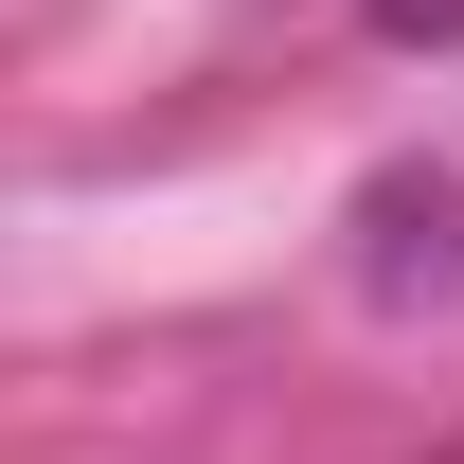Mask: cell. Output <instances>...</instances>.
Returning a JSON list of instances; mask_svg holds the SVG:
<instances>
[{
	"mask_svg": "<svg viewBox=\"0 0 464 464\" xmlns=\"http://www.w3.org/2000/svg\"><path fill=\"white\" fill-rule=\"evenodd\" d=\"M357 232H375V250H357V286H375V304L464 286V179H447V161H393L375 197H357Z\"/></svg>",
	"mask_w": 464,
	"mask_h": 464,
	"instance_id": "obj_1",
	"label": "cell"
}]
</instances>
